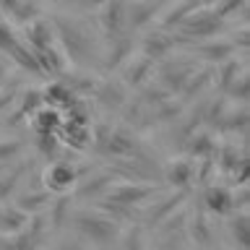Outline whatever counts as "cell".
<instances>
[{
	"instance_id": "1",
	"label": "cell",
	"mask_w": 250,
	"mask_h": 250,
	"mask_svg": "<svg viewBox=\"0 0 250 250\" xmlns=\"http://www.w3.org/2000/svg\"><path fill=\"white\" fill-rule=\"evenodd\" d=\"M55 26V34H58V42H60V50L68 55L70 62H91L94 55H97V42L94 37L89 34V29L81 26L78 19H60Z\"/></svg>"
},
{
	"instance_id": "7",
	"label": "cell",
	"mask_w": 250,
	"mask_h": 250,
	"mask_svg": "<svg viewBox=\"0 0 250 250\" xmlns=\"http://www.w3.org/2000/svg\"><path fill=\"white\" fill-rule=\"evenodd\" d=\"M172 47H175V42H172V37L167 34V29H154L144 37V55L151 60L164 58Z\"/></svg>"
},
{
	"instance_id": "4",
	"label": "cell",
	"mask_w": 250,
	"mask_h": 250,
	"mask_svg": "<svg viewBox=\"0 0 250 250\" xmlns=\"http://www.w3.org/2000/svg\"><path fill=\"white\" fill-rule=\"evenodd\" d=\"M162 13V3L156 0H128V29L148 26Z\"/></svg>"
},
{
	"instance_id": "3",
	"label": "cell",
	"mask_w": 250,
	"mask_h": 250,
	"mask_svg": "<svg viewBox=\"0 0 250 250\" xmlns=\"http://www.w3.org/2000/svg\"><path fill=\"white\" fill-rule=\"evenodd\" d=\"M99 29L107 42L123 39L128 31V0H107L99 8Z\"/></svg>"
},
{
	"instance_id": "10",
	"label": "cell",
	"mask_w": 250,
	"mask_h": 250,
	"mask_svg": "<svg viewBox=\"0 0 250 250\" xmlns=\"http://www.w3.org/2000/svg\"><path fill=\"white\" fill-rule=\"evenodd\" d=\"M104 3L107 0H78V8H83V11H99Z\"/></svg>"
},
{
	"instance_id": "11",
	"label": "cell",
	"mask_w": 250,
	"mask_h": 250,
	"mask_svg": "<svg viewBox=\"0 0 250 250\" xmlns=\"http://www.w3.org/2000/svg\"><path fill=\"white\" fill-rule=\"evenodd\" d=\"M3 70H5V62H3V60H0V76H3Z\"/></svg>"
},
{
	"instance_id": "5",
	"label": "cell",
	"mask_w": 250,
	"mask_h": 250,
	"mask_svg": "<svg viewBox=\"0 0 250 250\" xmlns=\"http://www.w3.org/2000/svg\"><path fill=\"white\" fill-rule=\"evenodd\" d=\"M0 13L11 16L19 23H29L39 19V3L37 0H0Z\"/></svg>"
},
{
	"instance_id": "12",
	"label": "cell",
	"mask_w": 250,
	"mask_h": 250,
	"mask_svg": "<svg viewBox=\"0 0 250 250\" xmlns=\"http://www.w3.org/2000/svg\"><path fill=\"white\" fill-rule=\"evenodd\" d=\"M156 3H162V0H156Z\"/></svg>"
},
{
	"instance_id": "2",
	"label": "cell",
	"mask_w": 250,
	"mask_h": 250,
	"mask_svg": "<svg viewBox=\"0 0 250 250\" xmlns=\"http://www.w3.org/2000/svg\"><path fill=\"white\" fill-rule=\"evenodd\" d=\"M224 29V19L206 8H195L193 13H188L183 21H180V31L188 37V39H195V42H203V39H211L216 37L219 31Z\"/></svg>"
},
{
	"instance_id": "9",
	"label": "cell",
	"mask_w": 250,
	"mask_h": 250,
	"mask_svg": "<svg viewBox=\"0 0 250 250\" xmlns=\"http://www.w3.org/2000/svg\"><path fill=\"white\" fill-rule=\"evenodd\" d=\"M232 52L229 44H216V42H206L203 47H198V55H203V58L214 60V62H227V55Z\"/></svg>"
},
{
	"instance_id": "8",
	"label": "cell",
	"mask_w": 250,
	"mask_h": 250,
	"mask_svg": "<svg viewBox=\"0 0 250 250\" xmlns=\"http://www.w3.org/2000/svg\"><path fill=\"white\" fill-rule=\"evenodd\" d=\"M151 65H154V60H151V58H146L144 52H141V55H133V58L125 60L123 76L128 78V81H130L133 86H138V83H144V78L148 76Z\"/></svg>"
},
{
	"instance_id": "6",
	"label": "cell",
	"mask_w": 250,
	"mask_h": 250,
	"mask_svg": "<svg viewBox=\"0 0 250 250\" xmlns=\"http://www.w3.org/2000/svg\"><path fill=\"white\" fill-rule=\"evenodd\" d=\"M76 180H78V175L70 164H52V167L44 172V185L55 193L70 190V188L76 185Z\"/></svg>"
}]
</instances>
